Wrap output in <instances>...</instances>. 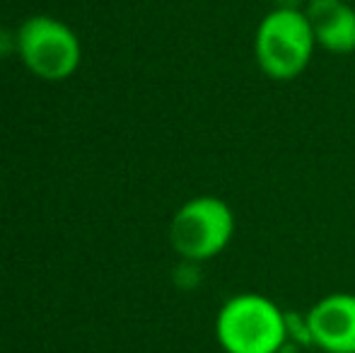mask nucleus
<instances>
[{
    "label": "nucleus",
    "instance_id": "f257e3e1",
    "mask_svg": "<svg viewBox=\"0 0 355 353\" xmlns=\"http://www.w3.org/2000/svg\"><path fill=\"white\" fill-rule=\"evenodd\" d=\"M215 334L225 353H281L290 341V320L271 298L239 293L218 312Z\"/></svg>",
    "mask_w": 355,
    "mask_h": 353
},
{
    "label": "nucleus",
    "instance_id": "f03ea898",
    "mask_svg": "<svg viewBox=\"0 0 355 353\" xmlns=\"http://www.w3.org/2000/svg\"><path fill=\"white\" fill-rule=\"evenodd\" d=\"M312 27L307 22L304 10L293 5H281L271 10L259 22L257 37H254V53L257 63L271 80H295L302 76L314 56Z\"/></svg>",
    "mask_w": 355,
    "mask_h": 353
},
{
    "label": "nucleus",
    "instance_id": "7ed1b4c3",
    "mask_svg": "<svg viewBox=\"0 0 355 353\" xmlns=\"http://www.w3.org/2000/svg\"><path fill=\"white\" fill-rule=\"evenodd\" d=\"M234 235V213L223 198L198 196L184 203L169 227L172 247L189 261L213 259Z\"/></svg>",
    "mask_w": 355,
    "mask_h": 353
},
{
    "label": "nucleus",
    "instance_id": "20e7f679",
    "mask_svg": "<svg viewBox=\"0 0 355 353\" xmlns=\"http://www.w3.org/2000/svg\"><path fill=\"white\" fill-rule=\"evenodd\" d=\"M19 51L29 68L46 80H61L78 66L80 49L73 32L46 17L29 19L19 32Z\"/></svg>",
    "mask_w": 355,
    "mask_h": 353
},
{
    "label": "nucleus",
    "instance_id": "39448f33",
    "mask_svg": "<svg viewBox=\"0 0 355 353\" xmlns=\"http://www.w3.org/2000/svg\"><path fill=\"white\" fill-rule=\"evenodd\" d=\"M309 339L324 353H355V295L331 293L307 312Z\"/></svg>",
    "mask_w": 355,
    "mask_h": 353
},
{
    "label": "nucleus",
    "instance_id": "423d86ee",
    "mask_svg": "<svg viewBox=\"0 0 355 353\" xmlns=\"http://www.w3.org/2000/svg\"><path fill=\"white\" fill-rule=\"evenodd\" d=\"M304 15L317 46L329 53L355 51V8L348 0H309Z\"/></svg>",
    "mask_w": 355,
    "mask_h": 353
},
{
    "label": "nucleus",
    "instance_id": "0eeeda50",
    "mask_svg": "<svg viewBox=\"0 0 355 353\" xmlns=\"http://www.w3.org/2000/svg\"><path fill=\"white\" fill-rule=\"evenodd\" d=\"M281 353H324V351L317 349L314 344H309V341H293L290 339L288 344L281 349Z\"/></svg>",
    "mask_w": 355,
    "mask_h": 353
}]
</instances>
